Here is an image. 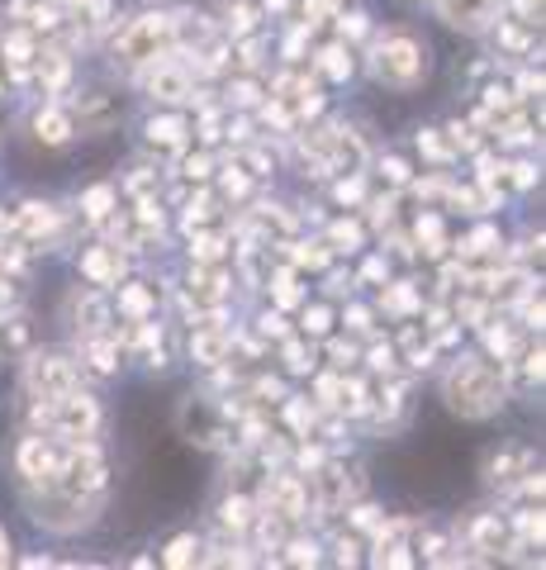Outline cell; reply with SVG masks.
<instances>
[{
    "mask_svg": "<svg viewBox=\"0 0 546 570\" xmlns=\"http://www.w3.org/2000/svg\"><path fill=\"white\" fill-rule=\"evenodd\" d=\"M423 71H428V52L414 39H390L376 52V77L390 86H414V81H423Z\"/></svg>",
    "mask_w": 546,
    "mask_h": 570,
    "instance_id": "3957f363",
    "label": "cell"
},
{
    "mask_svg": "<svg viewBox=\"0 0 546 570\" xmlns=\"http://www.w3.org/2000/svg\"><path fill=\"white\" fill-rule=\"evenodd\" d=\"M152 96H162V100H181L186 96V77L181 71H171V67H162V71H152Z\"/></svg>",
    "mask_w": 546,
    "mask_h": 570,
    "instance_id": "52a82bcc",
    "label": "cell"
},
{
    "mask_svg": "<svg viewBox=\"0 0 546 570\" xmlns=\"http://www.w3.org/2000/svg\"><path fill=\"white\" fill-rule=\"evenodd\" d=\"M62 404V414H58V428H67V433H81V428H91L96 423V404L91 400H77L72 390H67V400H58Z\"/></svg>",
    "mask_w": 546,
    "mask_h": 570,
    "instance_id": "8992f818",
    "label": "cell"
},
{
    "mask_svg": "<svg viewBox=\"0 0 546 570\" xmlns=\"http://www.w3.org/2000/svg\"><path fill=\"white\" fill-rule=\"evenodd\" d=\"M6 551H10V547H6V532H0V561H6Z\"/></svg>",
    "mask_w": 546,
    "mask_h": 570,
    "instance_id": "8fae6325",
    "label": "cell"
},
{
    "mask_svg": "<svg viewBox=\"0 0 546 570\" xmlns=\"http://www.w3.org/2000/svg\"><path fill=\"white\" fill-rule=\"evenodd\" d=\"M190 551H196V542L181 538V542H176V547L167 551V561H171V566H186V561H190Z\"/></svg>",
    "mask_w": 546,
    "mask_h": 570,
    "instance_id": "30bf717a",
    "label": "cell"
},
{
    "mask_svg": "<svg viewBox=\"0 0 546 570\" xmlns=\"http://www.w3.org/2000/svg\"><path fill=\"white\" fill-rule=\"evenodd\" d=\"M443 10L456 29H480L495 14V0H443Z\"/></svg>",
    "mask_w": 546,
    "mask_h": 570,
    "instance_id": "5b68a950",
    "label": "cell"
},
{
    "mask_svg": "<svg viewBox=\"0 0 546 570\" xmlns=\"http://www.w3.org/2000/svg\"><path fill=\"white\" fill-rule=\"evenodd\" d=\"M29 385L43 390V400H58L67 390H77V371H72V362H62V356H39V362L29 366Z\"/></svg>",
    "mask_w": 546,
    "mask_h": 570,
    "instance_id": "277c9868",
    "label": "cell"
},
{
    "mask_svg": "<svg viewBox=\"0 0 546 570\" xmlns=\"http://www.w3.org/2000/svg\"><path fill=\"white\" fill-rule=\"evenodd\" d=\"M67 134H72V124H67V115H58V110H48V115L39 119V138H48V142H62Z\"/></svg>",
    "mask_w": 546,
    "mask_h": 570,
    "instance_id": "ba28073f",
    "label": "cell"
},
{
    "mask_svg": "<svg viewBox=\"0 0 546 570\" xmlns=\"http://www.w3.org/2000/svg\"><path fill=\"white\" fill-rule=\"evenodd\" d=\"M447 400L451 409L461 419H485V414H495L499 400H504V390H499V376L489 371L485 362H461L451 371V381H447Z\"/></svg>",
    "mask_w": 546,
    "mask_h": 570,
    "instance_id": "6da1fadb",
    "label": "cell"
},
{
    "mask_svg": "<svg viewBox=\"0 0 546 570\" xmlns=\"http://www.w3.org/2000/svg\"><path fill=\"white\" fill-rule=\"evenodd\" d=\"M167 48H171V20L167 14H143V20H133L125 29V39H119V58L125 62H157Z\"/></svg>",
    "mask_w": 546,
    "mask_h": 570,
    "instance_id": "7a4b0ae2",
    "label": "cell"
},
{
    "mask_svg": "<svg viewBox=\"0 0 546 570\" xmlns=\"http://www.w3.org/2000/svg\"><path fill=\"white\" fill-rule=\"evenodd\" d=\"M196 356H205V362H219V356H224V337L219 333L196 337Z\"/></svg>",
    "mask_w": 546,
    "mask_h": 570,
    "instance_id": "9c48e42d",
    "label": "cell"
},
{
    "mask_svg": "<svg viewBox=\"0 0 546 570\" xmlns=\"http://www.w3.org/2000/svg\"><path fill=\"white\" fill-rule=\"evenodd\" d=\"M0 309H6V295H0Z\"/></svg>",
    "mask_w": 546,
    "mask_h": 570,
    "instance_id": "7c38bea8",
    "label": "cell"
}]
</instances>
